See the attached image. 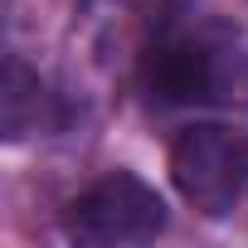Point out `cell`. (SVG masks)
Here are the masks:
<instances>
[{
	"instance_id": "3957f363",
	"label": "cell",
	"mask_w": 248,
	"mask_h": 248,
	"mask_svg": "<svg viewBox=\"0 0 248 248\" xmlns=\"http://www.w3.org/2000/svg\"><path fill=\"white\" fill-rule=\"evenodd\" d=\"M166 229V200L132 170H112L97 185H88L68 214H63V233L93 248H112V243H146Z\"/></svg>"
},
{
	"instance_id": "6da1fadb",
	"label": "cell",
	"mask_w": 248,
	"mask_h": 248,
	"mask_svg": "<svg viewBox=\"0 0 248 248\" xmlns=\"http://www.w3.org/2000/svg\"><path fill=\"white\" fill-rule=\"evenodd\" d=\"M146 83L161 102L248 107V44L229 25L170 30L146 59Z\"/></svg>"
},
{
	"instance_id": "7a4b0ae2",
	"label": "cell",
	"mask_w": 248,
	"mask_h": 248,
	"mask_svg": "<svg viewBox=\"0 0 248 248\" xmlns=\"http://www.w3.org/2000/svg\"><path fill=\"white\" fill-rule=\"evenodd\" d=\"M170 180L180 200L209 219L229 214L248 185V132L233 127H190L170 146Z\"/></svg>"
},
{
	"instance_id": "277c9868",
	"label": "cell",
	"mask_w": 248,
	"mask_h": 248,
	"mask_svg": "<svg viewBox=\"0 0 248 248\" xmlns=\"http://www.w3.org/2000/svg\"><path fill=\"white\" fill-rule=\"evenodd\" d=\"M0 107H5V137H10V141L63 132V122H68L63 97H59L34 68H25L20 59L5 63V93H0Z\"/></svg>"
}]
</instances>
